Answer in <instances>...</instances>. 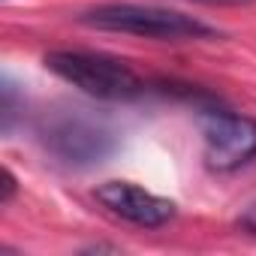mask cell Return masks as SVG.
I'll use <instances>...</instances> for the list:
<instances>
[{"label": "cell", "instance_id": "cell-1", "mask_svg": "<svg viewBox=\"0 0 256 256\" xmlns=\"http://www.w3.org/2000/svg\"><path fill=\"white\" fill-rule=\"evenodd\" d=\"M78 22L88 28H96V30L142 36V40H157V42H193V40L220 36L217 28H211L187 12L151 6V4H120V0L90 6L88 12L78 16Z\"/></svg>", "mask_w": 256, "mask_h": 256}, {"label": "cell", "instance_id": "cell-2", "mask_svg": "<svg viewBox=\"0 0 256 256\" xmlns=\"http://www.w3.org/2000/svg\"><path fill=\"white\" fill-rule=\"evenodd\" d=\"M46 70L72 84L76 90L106 100V102H130L148 94V82L112 54L84 52V48H54L46 54Z\"/></svg>", "mask_w": 256, "mask_h": 256}, {"label": "cell", "instance_id": "cell-3", "mask_svg": "<svg viewBox=\"0 0 256 256\" xmlns=\"http://www.w3.org/2000/svg\"><path fill=\"white\" fill-rule=\"evenodd\" d=\"M36 133H40L42 148L54 160H60L64 166H76V169L96 166L114 151L112 126L102 118L84 108H76V106L48 112L40 120Z\"/></svg>", "mask_w": 256, "mask_h": 256}, {"label": "cell", "instance_id": "cell-4", "mask_svg": "<svg viewBox=\"0 0 256 256\" xmlns=\"http://www.w3.org/2000/svg\"><path fill=\"white\" fill-rule=\"evenodd\" d=\"M202 114V157L211 172H235L256 160V118L211 102Z\"/></svg>", "mask_w": 256, "mask_h": 256}, {"label": "cell", "instance_id": "cell-5", "mask_svg": "<svg viewBox=\"0 0 256 256\" xmlns=\"http://www.w3.org/2000/svg\"><path fill=\"white\" fill-rule=\"evenodd\" d=\"M94 196L108 214L133 223V226H142V229H160L178 214V205L172 199L157 196L133 181H106L96 187Z\"/></svg>", "mask_w": 256, "mask_h": 256}, {"label": "cell", "instance_id": "cell-6", "mask_svg": "<svg viewBox=\"0 0 256 256\" xmlns=\"http://www.w3.org/2000/svg\"><path fill=\"white\" fill-rule=\"evenodd\" d=\"M18 118V100H16V84L6 78L4 82V133H10Z\"/></svg>", "mask_w": 256, "mask_h": 256}, {"label": "cell", "instance_id": "cell-7", "mask_svg": "<svg viewBox=\"0 0 256 256\" xmlns=\"http://www.w3.org/2000/svg\"><path fill=\"white\" fill-rule=\"evenodd\" d=\"M0 178H4V193H0V205H10L18 193V178L12 175L10 166H4V172H0Z\"/></svg>", "mask_w": 256, "mask_h": 256}, {"label": "cell", "instance_id": "cell-8", "mask_svg": "<svg viewBox=\"0 0 256 256\" xmlns=\"http://www.w3.org/2000/svg\"><path fill=\"white\" fill-rule=\"evenodd\" d=\"M238 226H241L244 232L256 235V202H250V205L241 211V217H238Z\"/></svg>", "mask_w": 256, "mask_h": 256}, {"label": "cell", "instance_id": "cell-9", "mask_svg": "<svg viewBox=\"0 0 256 256\" xmlns=\"http://www.w3.org/2000/svg\"><path fill=\"white\" fill-rule=\"evenodd\" d=\"M196 4H205V6H247V4H256V0H196Z\"/></svg>", "mask_w": 256, "mask_h": 256}]
</instances>
